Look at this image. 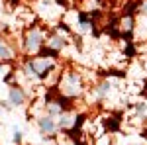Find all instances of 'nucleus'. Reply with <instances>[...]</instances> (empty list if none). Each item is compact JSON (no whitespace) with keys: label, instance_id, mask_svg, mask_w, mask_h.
Listing matches in <instances>:
<instances>
[{"label":"nucleus","instance_id":"obj_2","mask_svg":"<svg viewBox=\"0 0 147 145\" xmlns=\"http://www.w3.org/2000/svg\"><path fill=\"white\" fill-rule=\"evenodd\" d=\"M10 100H12V104H16V106H20L24 102V92L20 88H12V92H10Z\"/></svg>","mask_w":147,"mask_h":145},{"label":"nucleus","instance_id":"obj_6","mask_svg":"<svg viewBox=\"0 0 147 145\" xmlns=\"http://www.w3.org/2000/svg\"><path fill=\"white\" fill-rule=\"evenodd\" d=\"M141 10H143V12H147V2L143 4V6H141Z\"/></svg>","mask_w":147,"mask_h":145},{"label":"nucleus","instance_id":"obj_7","mask_svg":"<svg viewBox=\"0 0 147 145\" xmlns=\"http://www.w3.org/2000/svg\"><path fill=\"white\" fill-rule=\"evenodd\" d=\"M79 145H84V143H79Z\"/></svg>","mask_w":147,"mask_h":145},{"label":"nucleus","instance_id":"obj_1","mask_svg":"<svg viewBox=\"0 0 147 145\" xmlns=\"http://www.w3.org/2000/svg\"><path fill=\"white\" fill-rule=\"evenodd\" d=\"M39 45H41V35H39V32L34 30L32 34L28 35V49H30V51H37Z\"/></svg>","mask_w":147,"mask_h":145},{"label":"nucleus","instance_id":"obj_5","mask_svg":"<svg viewBox=\"0 0 147 145\" xmlns=\"http://www.w3.org/2000/svg\"><path fill=\"white\" fill-rule=\"evenodd\" d=\"M61 45H63V39L61 37H53L51 39V47H61Z\"/></svg>","mask_w":147,"mask_h":145},{"label":"nucleus","instance_id":"obj_4","mask_svg":"<svg viewBox=\"0 0 147 145\" xmlns=\"http://www.w3.org/2000/svg\"><path fill=\"white\" fill-rule=\"evenodd\" d=\"M0 57H2V59H8V57H10V51H8L4 45H0Z\"/></svg>","mask_w":147,"mask_h":145},{"label":"nucleus","instance_id":"obj_3","mask_svg":"<svg viewBox=\"0 0 147 145\" xmlns=\"http://www.w3.org/2000/svg\"><path fill=\"white\" fill-rule=\"evenodd\" d=\"M39 125H41V129H43V132H49V134L55 129V123H53L51 118H43V120H39Z\"/></svg>","mask_w":147,"mask_h":145}]
</instances>
